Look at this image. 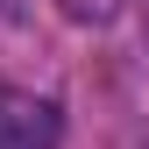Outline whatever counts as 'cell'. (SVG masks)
<instances>
[{"mask_svg": "<svg viewBox=\"0 0 149 149\" xmlns=\"http://www.w3.org/2000/svg\"><path fill=\"white\" fill-rule=\"evenodd\" d=\"M64 114L57 100H36V92H7L0 85V149H57Z\"/></svg>", "mask_w": 149, "mask_h": 149, "instance_id": "6da1fadb", "label": "cell"}, {"mask_svg": "<svg viewBox=\"0 0 149 149\" xmlns=\"http://www.w3.org/2000/svg\"><path fill=\"white\" fill-rule=\"evenodd\" d=\"M57 7L71 14V22H85V29H107V22L121 14V0H57Z\"/></svg>", "mask_w": 149, "mask_h": 149, "instance_id": "7a4b0ae2", "label": "cell"}]
</instances>
